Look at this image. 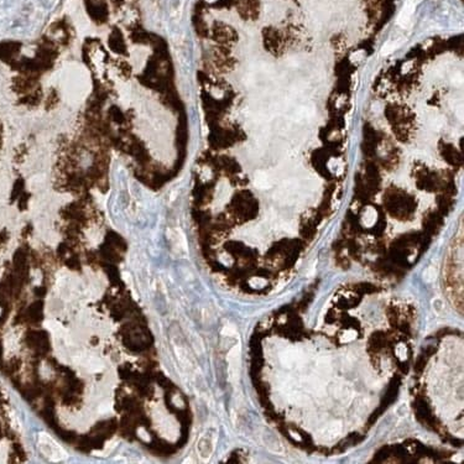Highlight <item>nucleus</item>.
I'll return each instance as SVG.
<instances>
[{
    "instance_id": "nucleus-1",
    "label": "nucleus",
    "mask_w": 464,
    "mask_h": 464,
    "mask_svg": "<svg viewBox=\"0 0 464 464\" xmlns=\"http://www.w3.org/2000/svg\"><path fill=\"white\" fill-rule=\"evenodd\" d=\"M297 198V185L294 181H286L276 191L275 200L283 204H291Z\"/></svg>"
},
{
    "instance_id": "nucleus-2",
    "label": "nucleus",
    "mask_w": 464,
    "mask_h": 464,
    "mask_svg": "<svg viewBox=\"0 0 464 464\" xmlns=\"http://www.w3.org/2000/svg\"><path fill=\"white\" fill-rule=\"evenodd\" d=\"M280 360L281 363H282L283 367H286V368L300 367V365L303 364L305 355H303V353L300 351V349L289 348L281 353Z\"/></svg>"
},
{
    "instance_id": "nucleus-3",
    "label": "nucleus",
    "mask_w": 464,
    "mask_h": 464,
    "mask_svg": "<svg viewBox=\"0 0 464 464\" xmlns=\"http://www.w3.org/2000/svg\"><path fill=\"white\" fill-rule=\"evenodd\" d=\"M421 3V0H406L404 6H402L401 11L399 14V18H397V24L402 27H406L410 22L411 18H412L413 13H415V9L418 4Z\"/></svg>"
},
{
    "instance_id": "nucleus-4",
    "label": "nucleus",
    "mask_w": 464,
    "mask_h": 464,
    "mask_svg": "<svg viewBox=\"0 0 464 464\" xmlns=\"http://www.w3.org/2000/svg\"><path fill=\"white\" fill-rule=\"evenodd\" d=\"M228 362H229L230 378L237 379L238 372H239V362H241V348L239 347H234L230 351L229 355H228Z\"/></svg>"
},
{
    "instance_id": "nucleus-5",
    "label": "nucleus",
    "mask_w": 464,
    "mask_h": 464,
    "mask_svg": "<svg viewBox=\"0 0 464 464\" xmlns=\"http://www.w3.org/2000/svg\"><path fill=\"white\" fill-rule=\"evenodd\" d=\"M340 432H342V424L339 421H334L331 422L329 425H327L323 429H321L319 432V437L322 440H333L337 436L340 435Z\"/></svg>"
},
{
    "instance_id": "nucleus-6",
    "label": "nucleus",
    "mask_w": 464,
    "mask_h": 464,
    "mask_svg": "<svg viewBox=\"0 0 464 464\" xmlns=\"http://www.w3.org/2000/svg\"><path fill=\"white\" fill-rule=\"evenodd\" d=\"M214 442L211 436H202L197 443V449L202 458H208L213 452Z\"/></svg>"
},
{
    "instance_id": "nucleus-7",
    "label": "nucleus",
    "mask_w": 464,
    "mask_h": 464,
    "mask_svg": "<svg viewBox=\"0 0 464 464\" xmlns=\"http://www.w3.org/2000/svg\"><path fill=\"white\" fill-rule=\"evenodd\" d=\"M254 185L259 189H267L270 188L273 181H271L270 176L267 175L264 171H258L254 176Z\"/></svg>"
},
{
    "instance_id": "nucleus-8",
    "label": "nucleus",
    "mask_w": 464,
    "mask_h": 464,
    "mask_svg": "<svg viewBox=\"0 0 464 464\" xmlns=\"http://www.w3.org/2000/svg\"><path fill=\"white\" fill-rule=\"evenodd\" d=\"M317 370H318L319 375L322 376L329 374V371H331V362H329V359L327 356H321L317 360Z\"/></svg>"
},
{
    "instance_id": "nucleus-9",
    "label": "nucleus",
    "mask_w": 464,
    "mask_h": 464,
    "mask_svg": "<svg viewBox=\"0 0 464 464\" xmlns=\"http://www.w3.org/2000/svg\"><path fill=\"white\" fill-rule=\"evenodd\" d=\"M351 396L352 391L348 388H346V386H338V388L335 389V397H338V399L342 400V401H347L348 399H351Z\"/></svg>"
},
{
    "instance_id": "nucleus-10",
    "label": "nucleus",
    "mask_w": 464,
    "mask_h": 464,
    "mask_svg": "<svg viewBox=\"0 0 464 464\" xmlns=\"http://www.w3.org/2000/svg\"><path fill=\"white\" fill-rule=\"evenodd\" d=\"M436 275H437V271H436L435 267L429 266V267H427L426 270H425L424 280L426 281V282H431V281L435 280Z\"/></svg>"
},
{
    "instance_id": "nucleus-11",
    "label": "nucleus",
    "mask_w": 464,
    "mask_h": 464,
    "mask_svg": "<svg viewBox=\"0 0 464 464\" xmlns=\"http://www.w3.org/2000/svg\"><path fill=\"white\" fill-rule=\"evenodd\" d=\"M375 218H376L375 212L372 211L371 208H369V209H368V211L365 212V214H364V223H365V225H371V224L374 223V222H375Z\"/></svg>"
}]
</instances>
